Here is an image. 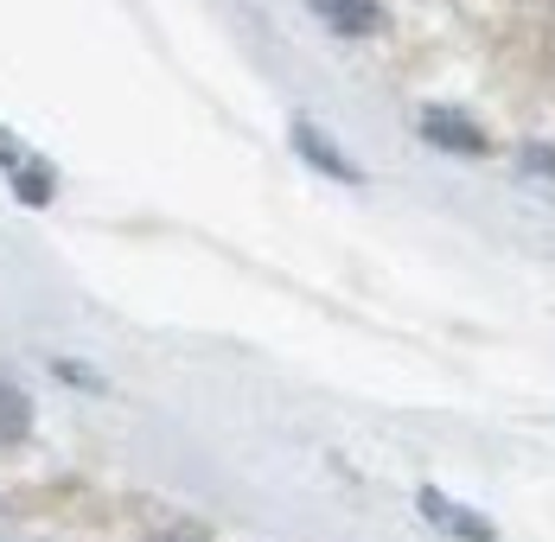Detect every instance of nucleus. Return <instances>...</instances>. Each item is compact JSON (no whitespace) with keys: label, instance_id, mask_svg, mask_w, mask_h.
I'll return each mask as SVG.
<instances>
[{"label":"nucleus","instance_id":"423d86ee","mask_svg":"<svg viewBox=\"0 0 555 542\" xmlns=\"http://www.w3.org/2000/svg\"><path fill=\"white\" fill-rule=\"evenodd\" d=\"M294 147H300L307 160H320L326 172H333V179H358V166L345 160V154H338V147L326 141V134H320V128H313V121H294Z\"/></svg>","mask_w":555,"mask_h":542},{"label":"nucleus","instance_id":"39448f33","mask_svg":"<svg viewBox=\"0 0 555 542\" xmlns=\"http://www.w3.org/2000/svg\"><path fill=\"white\" fill-rule=\"evenodd\" d=\"M26 434H33V402H26V389L13 377H0V447H13Z\"/></svg>","mask_w":555,"mask_h":542},{"label":"nucleus","instance_id":"20e7f679","mask_svg":"<svg viewBox=\"0 0 555 542\" xmlns=\"http://www.w3.org/2000/svg\"><path fill=\"white\" fill-rule=\"evenodd\" d=\"M313 13H320L333 33H345V39H364V33L384 26V7H377V0H313Z\"/></svg>","mask_w":555,"mask_h":542},{"label":"nucleus","instance_id":"7ed1b4c3","mask_svg":"<svg viewBox=\"0 0 555 542\" xmlns=\"http://www.w3.org/2000/svg\"><path fill=\"white\" fill-rule=\"evenodd\" d=\"M422 134H428L435 147H447V154H486V147H492V141H486L473 121H460L453 108H428V115H422Z\"/></svg>","mask_w":555,"mask_h":542},{"label":"nucleus","instance_id":"f257e3e1","mask_svg":"<svg viewBox=\"0 0 555 542\" xmlns=\"http://www.w3.org/2000/svg\"><path fill=\"white\" fill-rule=\"evenodd\" d=\"M415 504H422V517L441 530V537H453V542H499V530L479 517V511H466V504H453L447 491H435V486H422L415 491Z\"/></svg>","mask_w":555,"mask_h":542},{"label":"nucleus","instance_id":"f03ea898","mask_svg":"<svg viewBox=\"0 0 555 542\" xmlns=\"http://www.w3.org/2000/svg\"><path fill=\"white\" fill-rule=\"evenodd\" d=\"M0 172H7L13 185H20V198H26V205H52L57 179H52V172H46L39 160H33V154H20L7 128H0Z\"/></svg>","mask_w":555,"mask_h":542},{"label":"nucleus","instance_id":"0eeeda50","mask_svg":"<svg viewBox=\"0 0 555 542\" xmlns=\"http://www.w3.org/2000/svg\"><path fill=\"white\" fill-rule=\"evenodd\" d=\"M172 542H192V537H172Z\"/></svg>","mask_w":555,"mask_h":542}]
</instances>
